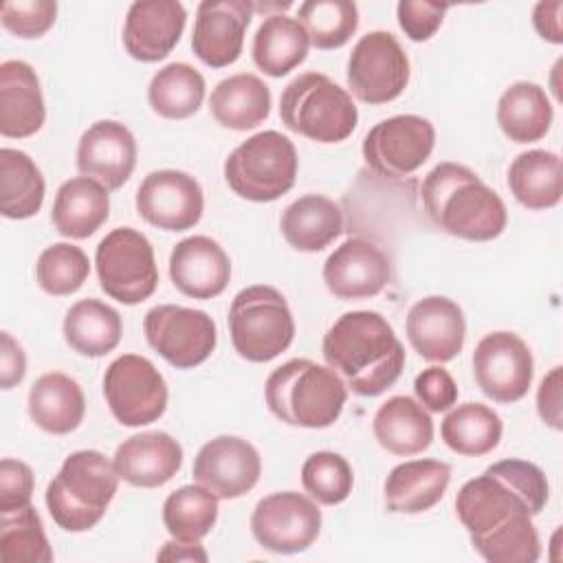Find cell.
<instances>
[{"label": "cell", "mask_w": 563, "mask_h": 563, "mask_svg": "<svg viewBox=\"0 0 563 563\" xmlns=\"http://www.w3.org/2000/svg\"><path fill=\"white\" fill-rule=\"evenodd\" d=\"M413 391L418 402L433 413L449 411L457 402V385L453 376L440 365L422 369L413 380Z\"/></svg>", "instance_id": "46"}, {"label": "cell", "mask_w": 563, "mask_h": 563, "mask_svg": "<svg viewBox=\"0 0 563 563\" xmlns=\"http://www.w3.org/2000/svg\"><path fill=\"white\" fill-rule=\"evenodd\" d=\"M233 350L251 363H268L295 339V319L286 297L266 284L242 288L229 308Z\"/></svg>", "instance_id": "8"}, {"label": "cell", "mask_w": 563, "mask_h": 563, "mask_svg": "<svg viewBox=\"0 0 563 563\" xmlns=\"http://www.w3.org/2000/svg\"><path fill=\"white\" fill-rule=\"evenodd\" d=\"M62 330L73 352L88 358H99L119 345L123 321L112 306L90 297L68 308Z\"/></svg>", "instance_id": "35"}, {"label": "cell", "mask_w": 563, "mask_h": 563, "mask_svg": "<svg viewBox=\"0 0 563 563\" xmlns=\"http://www.w3.org/2000/svg\"><path fill=\"white\" fill-rule=\"evenodd\" d=\"M88 275V255L70 242H57L46 246L35 264V279L40 288L53 297H66L77 292Z\"/></svg>", "instance_id": "42"}, {"label": "cell", "mask_w": 563, "mask_h": 563, "mask_svg": "<svg viewBox=\"0 0 563 563\" xmlns=\"http://www.w3.org/2000/svg\"><path fill=\"white\" fill-rule=\"evenodd\" d=\"M150 108L163 119H187L205 101V77L185 62H172L154 73L147 86Z\"/></svg>", "instance_id": "38"}, {"label": "cell", "mask_w": 563, "mask_h": 563, "mask_svg": "<svg viewBox=\"0 0 563 563\" xmlns=\"http://www.w3.org/2000/svg\"><path fill=\"white\" fill-rule=\"evenodd\" d=\"M420 194L429 220L453 238L488 242L508 224L504 200L466 165L438 163L424 176Z\"/></svg>", "instance_id": "3"}, {"label": "cell", "mask_w": 563, "mask_h": 563, "mask_svg": "<svg viewBox=\"0 0 563 563\" xmlns=\"http://www.w3.org/2000/svg\"><path fill=\"white\" fill-rule=\"evenodd\" d=\"M405 332L411 347L424 361L446 363L453 361L464 347V312L453 299L431 295L409 308Z\"/></svg>", "instance_id": "21"}, {"label": "cell", "mask_w": 563, "mask_h": 563, "mask_svg": "<svg viewBox=\"0 0 563 563\" xmlns=\"http://www.w3.org/2000/svg\"><path fill=\"white\" fill-rule=\"evenodd\" d=\"M136 167L134 134L119 121L103 119L92 123L77 145V169L114 191L128 183Z\"/></svg>", "instance_id": "20"}, {"label": "cell", "mask_w": 563, "mask_h": 563, "mask_svg": "<svg viewBox=\"0 0 563 563\" xmlns=\"http://www.w3.org/2000/svg\"><path fill=\"white\" fill-rule=\"evenodd\" d=\"M409 84V57L389 31H369L347 59V86L369 106L394 101Z\"/></svg>", "instance_id": "12"}, {"label": "cell", "mask_w": 563, "mask_h": 563, "mask_svg": "<svg viewBox=\"0 0 563 563\" xmlns=\"http://www.w3.org/2000/svg\"><path fill=\"white\" fill-rule=\"evenodd\" d=\"M299 24L319 51L341 48L358 29V7L350 0H306L297 11Z\"/></svg>", "instance_id": "40"}, {"label": "cell", "mask_w": 563, "mask_h": 563, "mask_svg": "<svg viewBox=\"0 0 563 563\" xmlns=\"http://www.w3.org/2000/svg\"><path fill=\"white\" fill-rule=\"evenodd\" d=\"M44 176L35 161L13 147L0 150V211L9 220H26L42 209Z\"/></svg>", "instance_id": "36"}, {"label": "cell", "mask_w": 563, "mask_h": 563, "mask_svg": "<svg viewBox=\"0 0 563 563\" xmlns=\"http://www.w3.org/2000/svg\"><path fill=\"white\" fill-rule=\"evenodd\" d=\"M114 468L136 488H158L183 466V446L165 431H143L123 440L114 451Z\"/></svg>", "instance_id": "24"}, {"label": "cell", "mask_w": 563, "mask_h": 563, "mask_svg": "<svg viewBox=\"0 0 563 563\" xmlns=\"http://www.w3.org/2000/svg\"><path fill=\"white\" fill-rule=\"evenodd\" d=\"M372 431L387 453L409 457L429 449L433 440V420L418 400L409 396H391L376 409Z\"/></svg>", "instance_id": "28"}, {"label": "cell", "mask_w": 563, "mask_h": 563, "mask_svg": "<svg viewBox=\"0 0 563 563\" xmlns=\"http://www.w3.org/2000/svg\"><path fill=\"white\" fill-rule=\"evenodd\" d=\"M504 433L499 413L482 402H464L453 407L442 424L440 435L444 444L460 455H486L490 453Z\"/></svg>", "instance_id": "37"}, {"label": "cell", "mask_w": 563, "mask_h": 563, "mask_svg": "<svg viewBox=\"0 0 563 563\" xmlns=\"http://www.w3.org/2000/svg\"><path fill=\"white\" fill-rule=\"evenodd\" d=\"M271 101V90L257 75L238 73L216 84L209 97V110L222 128L246 132L268 119Z\"/></svg>", "instance_id": "30"}, {"label": "cell", "mask_w": 563, "mask_h": 563, "mask_svg": "<svg viewBox=\"0 0 563 563\" xmlns=\"http://www.w3.org/2000/svg\"><path fill=\"white\" fill-rule=\"evenodd\" d=\"M253 11L255 7L249 0H202L191 31L196 57L211 68L238 62Z\"/></svg>", "instance_id": "18"}, {"label": "cell", "mask_w": 563, "mask_h": 563, "mask_svg": "<svg viewBox=\"0 0 563 563\" xmlns=\"http://www.w3.org/2000/svg\"><path fill=\"white\" fill-rule=\"evenodd\" d=\"M46 119L37 73L22 59L0 64V132L7 139H26L40 132Z\"/></svg>", "instance_id": "25"}, {"label": "cell", "mask_w": 563, "mask_h": 563, "mask_svg": "<svg viewBox=\"0 0 563 563\" xmlns=\"http://www.w3.org/2000/svg\"><path fill=\"white\" fill-rule=\"evenodd\" d=\"M33 471L29 464L4 457L0 462V512H11L31 504L33 497Z\"/></svg>", "instance_id": "47"}, {"label": "cell", "mask_w": 563, "mask_h": 563, "mask_svg": "<svg viewBox=\"0 0 563 563\" xmlns=\"http://www.w3.org/2000/svg\"><path fill=\"white\" fill-rule=\"evenodd\" d=\"M550 497L545 473L528 460H499L462 484L455 512L473 550L488 563H534L541 556L532 523Z\"/></svg>", "instance_id": "1"}, {"label": "cell", "mask_w": 563, "mask_h": 563, "mask_svg": "<svg viewBox=\"0 0 563 563\" xmlns=\"http://www.w3.org/2000/svg\"><path fill=\"white\" fill-rule=\"evenodd\" d=\"M158 561H207V552L205 548L198 543H189V541H180V539H174L167 541L163 545V550L156 554Z\"/></svg>", "instance_id": "51"}, {"label": "cell", "mask_w": 563, "mask_h": 563, "mask_svg": "<svg viewBox=\"0 0 563 563\" xmlns=\"http://www.w3.org/2000/svg\"><path fill=\"white\" fill-rule=\"evenodd\" d=\"M279 229L295 251L317 253L339 238L343 213L334 200L321 194H306L282 211Z\"/></svg>", "instance_id": "31"}, {"label": "cell", "mask_w": 563, "mask_h": 563, "mask_svg": "<svg viewBox=\"0 0 563 563\" xmlns=\"http://www.w3.org/2000/svg\"><path fill=\"white\" fill-rule=\"evenodd\" d=\"M110 216V196L103 185L88 176H75L59 185L51 220L57 233L70 240L90 238Z\"/></svg>", "instance_id": "29"}, {"label": "cell", "mask_w": 563, "mask_h": 563, "mask_svg": "<svg viewBox=\"0 0 563 563\" xmlns=\"http://www.w3.org/2000/svg\"><path fill=\"white\" fill-rule=\"evenodd\" d=\"M537 411L548 427L561 431V365L552 367L541 378L537 391Z\"/></svg>", "instance_id": "48"}, {"label": "cell", "mask_w": 563, "mask_h": 563, "mask_svg": "<svg viewBox=\"0 0 563 563\" xmlns=\"http://www.w3.org/2000/svg\"><path fill=\"white\" fill-rule=\"evenodd\" d=\"M264 398L271 413L282 422L325 429L339 420L347 400V387L328 365L310 358H290L268 374Z\"/></svg>", "instance_id": "4"}, {"label": "cell", "mask_w": 563, "mask_h": 563, "mask_svg": "<svg viewBox=\"0 0 563 563\" xmlns=\"http://www.w3.org/2000/svg\"><path fill=\"white\" fill-rule=\"evenodd\" d=\"M0 559L4 563H51L53 550L33 504L0 512Z\"/></svg>", "instance_id": "41"}, {"label": "cell", "mask_w": 563, "mask_h": 563, "mask_svg": "<svg viewBox=\"0 0 563 563\" xmlns=\"http://www.w3.org/2000/svg\"><path fill=\"white\" fill-rule=\"evenodd\" d=\"M114 462L103 453L84 449L70 453L59 473L46 486V508L53 521L66 532L95 528L119 488Z\"/></svg>", "instance_id": "5"}, {"label": "cell", "mask_w": 563, "mask_h": 563, "mask_svg": "<svg viewBox=\"0 0 563 563\" xmlns=\"http://www.w3.org/2000/svg\"><path fill=\"white\" fill-rule=\"evenodd\" d=\"M508 187L519 205L530 211L552 209L563 196L561 158L550 150L517 154L508 167Z\"/></svg>", "instance_id": "32"}, {"label": "cell", "mask_w": 563, "mask_h": 563, "mask_svg": "<svg viewBox=\"0 0 563 563\" xmlns=\"http://www.w3.org/2000/svg\"><path fill=\"white\" fill-rule=\"evenodd\" d=\"M169 277L185 297L213 299L229 286L231 260L213 238L189 235L172 249Z\"/></svg>", "instance_id": "23"}, {"label": "cell", "mask_w": 563, "mask_h": 563, "mask_svg": "<svg viewBox=\"0 0 563 563\" xmlns=\"http://www.w3.org/2000/svg\"><path fill=\"white\" fill-rule=\"evenodd\" d=\"M139 216L163 231H187L202 218L205 196L200 183L180 169L150 172L134 198Z\"/></svg>", "instance_id": "16"}, {"label": "cell", "mask_w": 563, "mask_h": 563, "mask_svg": "<svg viewBox=\"0 0 563 563\" xmlns=\"http://www.w3.org/2000/svg\"><path fill=\"white\" fill-rule=\"evenodd\" d=\"M282 123L317 143H341L358 123L352 95L323 73L295 77L279 99Z\"/></svg>", "instance_id": "6"}, {"label": "cell", "mask_w": 563, "mask_h": 563, "mask_svg": "<svg viewBox=\"0 0 563 563\" xmlns=\"http://www.w3.org/2000/svg\"><path fill=\"white\" fill-rule=\"evenodd\" d=\"M29 416L46 433L75 431L86 413V398L75 378L62 372L42 374L29 389Z\"/></svg>", "instance_id": "27"}, {"label": "cell", "mask_w": 563, "mask_h": 563, "mask_svg": "<svg viewBox=\"0 0 563 563\" xmlns=\"http://www.w3.org/2000/svg\"><path fill=\"white\" fill-rule=\"evenodd\" d=\"M552 119L550 97L534 81L510 84L497 101V123L515 143L541 141L550 132Z\"/></svg>", "instance_id": "34"}, {"label": "cell", "mask_w": 563, "mask_h": 563, "mask_svg": "<svg viewBox=\"0 0 563 563\" xmlns=\"http://www.w3.org/2000/svg\"><path fill=\"white\" fill-rule=\"evenodd\" d=\"M196 484L218 499H238L253 490L262 475L257 449L238 435H218L205 442L194 460Z\"/></svg>", "instance_id": "17"}, {"label": "cell", "mask_w": 563, "mask_h": 563, "mask_svg": "<svg viewBox=\"0 0 563 563\" xmlns=\"http://www.w3.org/2000/svg\"><path fill=\"white\" fill-rule=\"evenodd\" d=\"M435 145L433 123L418 114L378 121L363 139L367 167L383 178H402L420 169Z\"/></svg>", "instance_id": "13"}, {"label": "cell", "mask_w": 563, "mask_h": 563, "mask_svg": "<svg viewBox=\"0 0 563 563\" xmlns=\"http://www.w3.org/2000/svg\"><path fill=\"white\" fill-rule=\"evenodd\" d=\"M477 387L495 402L521 400L534 376V358L528 343L515 332H490L479 339L473 352Z\"/></svg>", "instance_id": "15"}, {"label": "cell", "mask_w": 563, "mask_h": 563, "mask_svg": "<svg viewBox=\"0 0 563 563\" xmlns=\"http://www.w3.org/2000/svg\"><path fill=\"white\" fill-rule=\"evenodd\" d=\"M295 143L264 130L242 141L224 161V180L231 191L251 202H273L288 194L297 178Z\"/></svg>", "instance_id": "7"}, {"label": "cell", "mask_w": 563, "mask_h": 563, "mask_svg": "<svg viewBox=\"0 0 563 563\" xmlns=\"http://www.w3.org/2000/svg\"><path fill=\"white\" fill-rule=\"evenodd\" d=\"M561 11H563V2H539L534 4V11H532V24L537 33L552 44L563 42Z\"/></svg>", "instance_id": "50"}, {"label": "cell", "mask_w": 563, "mask_h": 563, "mask_svg": "<svg viewBox=\"0 0 563 563\" xmlns=\"http://www.w3.org/2000/svg\"><path fill=\"white\" fill-rule=\"evenodd\" d=\"M251 532L264 550L297 554L317 541L321 532V510L312 497L301 493H271L255 504Z\"/></svg>", "instance_id": "14"}, {"label": "cell", "mask_w": 563, "mask_h": 563, "mask_svg": "<svg viewBox=\"0 0 563 563\" xmlns=\"http://www.w3.org/2000/svg\"><path fill=\"white\" fill-rule=\"evenodd\" d=\"M325 288L343 301L376 297L391 277L387 255L365 238H350L323 262Z\"/></svg>", "instance_id": "19"}, {"label": "cell", "mask_w": 563, "mask_h": 563, "mask_svg": "<svg viewBox=\"0 0 563 563\" xmlns=\"http://www.w3.org/2000/svg\"><path fill=\"white\" fill-rule=\"evenodd\" d=\"M301 486L317 504L336 506L350 497L354 473L343 455L317 451L308 455L301 466Z\"/></svg>", "instance_id": "43"}, {"label": "cell", "mask_w": 563, "mask_h": 563, "mask_svg": "<svg viewBox=\"0 0 563 563\" xmlns=\"http://www.w3.org/2000/svg\"><path fill=\"white\" fill-rule=\"evenodd\" d=\"M449 4L424 2V0H400L396 7L398 24L411 42L431 40L442 26Z\"/></svg>", "instance_id": "45"}, {"label": "cell", "mask_w": 563, "mask_h": 563, "mask_svg": "<svg viewBox=\"0 0 563 563\" xmlns=\"http://www.w3.org/2000/svg\"><path fill=\"white\" fill-rule=\"evenodd\" d=\"M143 330L150 347L176 369H191L205 363L218 343L216 321L205 310L176 303H161L147 310Z\"/></svg>", "instance_id": "11"}, {"label": "cell", "mask_w": 563, "mask_h": 563, "mask_svg": "<svg viewBox=\"0 0 563 563\" xmlns=\"http://www.w3.org/2000/svg\"><path fill=\"white\" fill-rule=\"evenodd\" d=\"M323 358L356 396H378L402 374L405 347L391 323L374 310L341 314L323 336Z\"/></svg>", "instance_id": "2"}, {"label": "cell", "mask_w": 563, "mask_h": 563, "mask_svg": "<svg viewBox=\"0 0 563 563\" xmlns=\"http://www.w3.org/2000/svg\"><path fill=\"white\" fill-rule=\"evenodd\" d=\"M218 497L200 486L187 484L167 495L163 504V523L174 539L198 543L216 526Z\"/></svg>", "instance_id": "39"}, {"label": "cell", "mask_w": 563, "mask_h": 563, "mask_svg": "<svg viewBox=\"0 0 563 563\" xmlns=\"http://www.w3.org/2000/svg\"><path fill=\"white\" fill-rule=\"evenodd\" d=\"M451 466L440 460H409L394 466L383 484V499L389 512L418 515L431 510L446 493Z\"/></svg>", "instance_id": "26"}, {"label": "cell", "mask_w": 563, "mask_h": 563, "mask_svg": "<svg viewBox=\"0 0 563 563\" xmlns=\"http://www.w3.org/2000/svg\"><path fill=\"white\" fill-rule=\"evenodd\" d=\"M103 396L117 422L143 427L167 409V383L156 365L141 354L117 356L103 374Z\"/></svg>", "instance_id": "10"}, {"label": "cell", "mask_w": 563, "mask_h": 563, "mask_svg": "<svg viewBox=\"0 0 563 563\" xmlns=\"http://www.w3.org/2000/svg\"><path fill=\"white\" fill-rule=\"evenodd\" d=\"M26 374V356L22 345L9 334H0V385L2 389H11L22 383Z\"/></svg>", "instance_id": "49"}, {"label": "cell", "mask_w": 563, "mask_h": 563, "mask_svg": "<svg viewBox=\"0 0 563 563\" xmlns=\"http://www.w3.org/2000/svg\"><path fill=\"white\" fill-rule=\"evenodd\" d=\"M57 18V2L53 0H11L0 9L2 26L22 40L42 37Z\"/></svg>", "instance_id": "44"}, {"label": "cell", "mask_w": 563, "mask_h": 563, "mask_svg": "<svg viewBox=\"0 0 563 563\" xmlns=\"http://www.w3.org/2000/svg\"><path fill=\"white\" fill-rule=\"evenodd\" d=\"M187 11L176 0L132 2L123 22V46L130 57L152 64L165 59L185 31Z\"/></svg>", "instance_id": "22"}, {"label": "cell", "mask_w": 563, "mask_h": 563, "mask_svg": "<svg viewBox=\"0 0 563 563\" xmlns=\"http://www.w3.org/2000/svg\"><path fill=\"white\" fill-rule=\"evenodd\" d=\"M310 40L297 18L271 13L253 35V62L268 77H284L308 57Z\"/></svg>", "instance_id": "33"}, {"label": "cell", "mask_w": 563, "mask_h": 563, "mask_svg": "<svg viewBox=\"0 0 563 563\" xmlns=\"http://www.w3.org/2000/svg\"><path fill=\"white\" fill-rule=\"evenodd\" d=\"M101 290L125 306L150 299L158 286L152 242L132 227L112 229L95 251Z\"/></svg>", "instance_id": "9"}]
</instances>
